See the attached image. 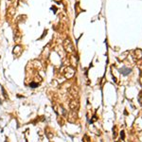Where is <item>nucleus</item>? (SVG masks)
<instances>
[{
    "instance_id": "obj_5",
    "label": "nucleus",
    "mask_w": 142,
    "mask_h": 142,
    "mask_svg": "<svg viewBox=\"0 0 142 142\" xmlns=\"http://www.w3.org/2000/svg\"><path fill=\"white\" fill-rule=\"evenodd\" d=\"M54 110H55V112L58 115H61V116H65L66 115V112H65V110L63 108L62 106L56 105V106H54Z\"/></svg>"
},
{
    "instance_id": "obj_6",
    "label": "nucleus",
    "mask_w": 142,
    "mask_h": 142,
    "mask_svg": "<svg viewBox=\"0 0 142 142\" xmlns=\"http://www.w3.org/2000/svg\"><path fill=\"white\" fill-rule=\"evenodd\" d=\"M131 68H128V67H122L120 69V72L121 74H123L124 76H127L128 74H130L131 73Z\"/></svg>"
},
{
    "instance_id": "obj_1",
    "label": "nucleus",
    "mask_w": 142,
    "mask_h": 142,
    "mask_svg": "<svg viewBox=\"0 0 142 142\" xmlns=\"http://www.w3.org/2000/svg\"><path fill=\"white\" fill-rule=\"evenodd\" d=\"M63 46H64V48L67 53H74L75 52V48L72 42L70 41V39H65L63 43Z\"/></svg>"
},
{
    "instance_id": "obj_9",
    "label": "nucleus",
    "mask_w": 142,
    "mask_h": 142,
    "mask_svg": "<svg viewBox=\"0 0 142 142\" xmlns=\"http://www.w3.org/2000/svg\"><path fill=\"white\" fill-rule=\"evenodd\" d=\"M138 100H139V103L142 105V91L140 92V95H139V97H138Z\"/></svg>"
},
{
    "instance_id": "obj_2",
    "label": "nucleus",
    "mask_w": 142,
    "mask_h": 142,
    "mask_svg": "<svg viewBox=\"0 0 142 142\" xmlns=\"http://www.w3.org/2000/svg\"><path fill=\"white\" fill-rule=\"evenodd\" d=\"M74 74H75L74 68L71 67V66L66 67L65 69V71H64V75H65V77L66 78V79H70V78H72L73 76H74Z\"/></svg>"
},
{
    "instance_id": "obj_7",
    "label": "nucleus",
    "mask_w": 142,
    "mask_h": 142,
    "mask_svg": "<svg viewBox=\"0 0 142 142\" xmlns=\"http://www.w3.org/2000/svg\"><path fill=\"white\" fill-rule=\"evenodd\" d=\"M135 57H136V60H140L142 59V50L141 49H136L135 50Z\"/></svg>"
},
{
    "instance_id": "obj_3",
    "label": "nucleus",
    "mask_w": 142,
    "mask_h": 142,
    "mask_svg": "<svg viewBox=\"0 0 142 142\" xmlns=\"http://www.w3.org/2000/svg\"><path fill=\"white\" fill-rule=\"evenodd\" d=\"M13 53V55L16 56V57H19V56H21V54L23 53V47H22L20 45H17V46H14Z\"/></svg>"
},
{
    "instance_id": "obj_8",
    "label": "nucleus",
    "mask_w": 142,
    "mask_h": 142,
    "mask_svg": "<svg viewBox=\"0 0 142 142\" xmlns=\"http://www.w3.org/2000/svg\"><path fill=\"white\" fill-rule=\"evenodd\" d=\"M29 86L32 87V88H35V87L39 86V84H36V83H31V84H29Z\"/></svg>"
},
{
    "instance_id": "obj_10",
    "label": "nucleus",
    "mask_w": 142,
    "mask_h": 142,
    "mask_svg": "<svg viewBox=\"0 0 142 142\" xmlns=\"http://www.w3.org/2000/svg\"><path fill=\"white\" fill-rule=\"evenodd\" d=\"M9 1H13V0H9Z\"/></svg>"
},
{
    "instance_id": "obj_4",
    "label": "nucleus",
    "mask_w": 142,
    "mask_h": 142,
    "mask_svg": "<svg viewBox=\"0 0 142 142\" xmlns=\"http://www.w3.org/2000/svg\"><path fill=\"white\" fill-rule=\"evenodd\" d=\"M69 108L71 109V111H77L79 109V102L77 100H71L69 102Z\"/></svg>"
}]
</instances>
